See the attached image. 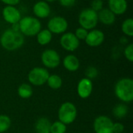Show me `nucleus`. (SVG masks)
I'll return each instance as SVG.
<instances>
[{"mask_svg": "<svg viewBox=\"0 0 133 133\" xmlns=\"http://www.w3.org/2000/svg\"><path fill=\"white\" fill-rule=\"evenodd\" d=\"M11 126V119L5 115H0V133L5 132Z\"/></svg>", "mask_w": 133, "mask_h": 133, "instance_id": "obj_25", "label": "nucleus"}, {"mask_svg": "<svg viewBox=\"0 0 133 133\" xmlns=\"http://www.w3.org/2000/svg\"><path fill=\"white\" fill-rule=\"evenodd\" d=\"M113 115L115 118H118V119H121V118H125L127 115H128V112H129V108L128 106L124 104V103H122V104H117L114 108H113Z\"/></svg>", "mask_w": 133, "mask_h": 133, "instance_id": "obj_23", "label": "nucleus"}, {"mask_svg": "<svg viewBox=\"0 0 133 133\" xmlns=\"http://www.w3.org/2000/svg\"><path fill=\"white\" fill-rule=\"evenodd\" d=\"M125 126L121 122H115L113 125V133H122L124 132Z\"/></svg>", "mask_w": 133, "mask_h": 133, "instance_id": "obj_31", "label": "nucleus"}, {"mask_svg": "<svg viewBox=\"0 0 133 133\" xmlns=\"http://www.w3.org/2000/svg\"><path fill=\"white\" fill-rule=\"evenodd\" d=\"M108 9L116 16L125 14L128 9L127 0H108Z\"/></svg>", "mask_w": 133, "mask_h": 133, "instance_id": "obj_15", "label": "nucleus"}, {"mask_svg": "<svg viewBox=\"0 0 133 133\" xmlns=\"http://www.w3.org/2000/svg\"><path fill=\"white\" fill-rule=\"evenodd\" d=\"M62 65L64 68L69 72H76L80 66V62L77 56L72 54L67 55L62 59Z\"/></svg>", "mask_w": 133, "mask_h": 133, "instance_id": "obj_17", "label": "nucleus"}, {"mask_svg": "<svg viewBox=\"0 0 133 133\" xmlns=\"http://www.w3.org/2000/svg\"><path fill=\"white\" fill-rule=\"evenodd\" d=\"M93 10L98 12L102 9H104V2L103 0H93L90 4V7Z\"/></svg>", "mask_w": 133, "mask_h": 133, "instance_id": "obj_29", "label": "nucleus"}, {"mask_svg": "<svg viewBox=\"0 0 133 133\" xmlns=\"http://www.w3.org/2000/svg\"><path fill=\"white\" fill-rule=\"evenodd\" d=\"M121 30L122 34L125 37H132L133 36V19L129 17L123 20L121 25Z\"/></svg>", "mask_w": 133, "mask_h": 133, "instance_id": "obj_21", "label": "nucleus"}, {"mask_svg": "<svg viewBox=\"0 0 133 133\" xmlns=\"http://www.w3.org/2000/svg\"><path fill=\"white\" fill-rule=\"evenodd\" d=\"M49 72L44 67H34L28 73L27 79L30 84L41 87L47 83L49 77Z\"/></svg>", "mask_w": 133, "mask_h": 133, "instance_id": "obj_7", "label": "nucleus"}, {"mask_svg": "<svg viewBox=\"0 0 133 133\" xmlns=\"http://www.w3.org/2000/svg\"><path fill=\"white\" fill-rule=\"evenodd\" d=\"M105 40L104 33L100 29H93L88 31L84 41L90 48H97L101 46Z\"/></svg>", "mask_w": 133, "mask_h": 133, "instance_id": "obj_12", "label": "nucleus"}, {"mask_svg": "<svg viewBox=\"0 0 133 133\" xmlns=\"http://www.w3.org/2000/svg\"><path fill=\"white\" fill-rule=\"evenodd\" d=\"M3 4L5 5H13L16 6L18 4H19L21 0H0Z\"/></svg>", "mask_w": 133, "mask_h": 133, "instance_id": "obj_32", "label": "nucleus"}, {"mask_svg": "<svg viewBox=\"0 0 133 133\" xmlns=\"http://www.w3.org/2000/svg\"><path fill=\"white\" fill-rule=\"evenodd\" d=\"M86 78L90 79V80L95 79L98 76V70L94 66H89L86 69Z\"/></svg>", "mask_w": 133, "mask_h": 133, "instance_id": "obj_28", "label": "nucleus"}, {"mask_svg": "<svg viewBox=\"0 0 133 133\" xmlns=\"http://www.w3.org/2000/svg\"><path fill=\"white\" fill-rule=\"evenodd\" d=\"M69 28L68 20L62 16H54L47 23V29L52 34H62Z\"/></svg>", "mask_w": 133, "mask_h": 133, "instance_id": "obj_6", "label": "nucleus"}, {"mask_svg": "<svg viewBox=\"0 0 133 133\" xmlns=\"http://www.w3.org/2000/svg\"><path fill=\"white\" fill-rule=\"evenodd\" d=\"M88 31L87 30L81 27V26H79L78 28H76L75 30V32L73 33L75 34V36L77 37V39L79 41H84L85 38L87 37V35L88 34Z\"/></svg>", "mask_w": 133, "mask_h": 133, "instance_id": "obj_27", "label": "nucleus"}, {"mask_svg": "<svg viewBox=\"0 0 133 133\" xmlns=\"http://www.w3.org/2000/svg\"><path fill=\"white\" fill-rule=\"evenodd\" d=\"M44 1H45V2H48V3H51V2H57L58 0H44Z\"/></svg>", "mask_w": 133, "mask_h": 133, "instance_id": "obj_35", "label": "nucleus"}, {"mask_svg": "<svg viewBox=\"0 0 133 133\" xmlns=\"http://www.w3.org/2000/svg\"><path fill=\"white\" fill-rule=\"evenodd\" d=\"M60 5L64 8H71L75 5L77 0H58Z\"/></svg>", "mask_w": 133, "mask_h": 133, "instance_id": "obj_30", "label": "nucleus"}, {"mask_svg": "<svg viewBox=\"0 0 133 133\" xmlns=\"http://www.w3.org/2000/svg\"><path fill=\"white\" fill-rule=\"evenodd\" d=\"M51 122L48 118L42 117L37 120L34 129L36 133H50L51 129Z\"/></svg>", "mask_w": 133, "mask_h": 133, "instance_id": "obj_19", "label": "nucleus"}, {"mask_svg": "<svg viewBox=\"0 0 133 133\" xmlns=\"http://www.w3.org/2000/svg\"><path fill=\"white\" fill-rule=\"evenodd\" d=\"M18 23L19 32L24 37H34L42 29L41 20L33 16H22Z\"/></svg>", "mask_w": 133, "mask_h": 133, "instance_id": "obj_3", "label": "nucleus"}, {"mask_svg": "<svg viewBox=\"0 0 133 133\" xmlns=\"http://www.w3.org/2000/svg\"><path fill=\"white\" fill-rule=\"evenodd\" d=\"M113 121L108 116L100 115L97 117L93 124L95 133H113Z\"/></svg>", "mask_w": 133, "mask_h": 133, "instance_id": "obj_10", "label": "nucleus"}, {"mask_svg": "<svg viewBox=\"0 0 133 133\" xmlns=\"http://www.w3.org/2000/svg\"><path fill=\"white\" fill-rule=\"evenodd\" d=\"M78 23L79 26L87 30L95 29L99 23L97 12L90 7L82 9L78 16Z\"/></svg>", "mask_w": 133, "mask_h": 133, "instance_id": "obj_4", "label": "nucleus"}, {"mask_svg": "<svg viewBox=\"0 0 133 133\" xmlns=\"http://www.w3.org/2000/svg\"><path fill=\"white\" fill-rule=\"evenodd\" d=\"M120 42H121L122 44H128V39H127V37H126L125 36L122 37L120 39Z\"/></svg>", "mask_w": 133, "mask_h": 133, "instance_id": "obj_34", "label": "nucleus"}, {"mask_svg": "<svg viewBox=\"0 0 133 133\" xmlns=\"http://www.w3.org/2000/svg\"><path fill=\"white\" fill-rule=\"evenodd\" d=\"M115 94L123 103L133 101V80L131 78H122L115 86Z\"/></svg>", "mask_w": 133, "mask_h": 133, "instance_id": "obj_2", "label": "nucleus"}, {"mask_svg": "<svg viewBox=\"0 0 133 133\" xmlns=\"http://www.w3.org/2000/svg\"><path fill=\"white\" fill-rule=\"evenodd\" d=\"M77 94L82 99H87L90 97L93 91V83L88 78L81 79L77 84Z\"/></svg>", "mask_w": 133, "mask_h": 133, "instance_id": "obj_14", "label": "nucleus"}, {"mask_svg": "<svg viewBox=\"0 0 133 133\" xmlns=\"http://www.w3.org/2000/svg\"><path fill=\"white\" fill-rule=\"evenodd\" d=\"M12 30H15V31H19V23H15V24H12L11 25V27H10Z\"/></svg>", "mask_w": 133, "mask_h": 133, "instance_id": "obj_33", "label": "nucleus"}, {"mask_svg": "<svg viewBox=\"0 0 133 133\" xmlns=\"http://www.w3.org/2000/svg\"><path fill=\"white\" fill-rule=\"evenodd\" d=\"M46 83L51 89L58 90L62 86V79L60 76L57 74H52V75H49V77Z\"/></svg>", "mask_w": 133, "mask_h": 133, "instance_id": "obj_22", "label": "nucleus"}, {"mask_svg": "<svg viewBox=\"0 0 133 133\" xmlns=\"http://www.w3.org/2000/svg\"><path fill=\"white\" fill-rule=\"evenodd\" d=\"M25 43V37L11 28L5 29L0 35V45L8 51H14L21 48Z\"/></svg>", "mask_w": 133, "mask_h": 133, "instance_id": "obj_1", "label": "nucleus"}, {"mask_svg": "<svg viewBox=\"0 0 133 133\" xmlns=\"http://www.w3.org/2000/svg\"><path fill=\"white\" fill-rule=\"evenodd\" d=\"M67 131L66 125L61 122L60 121H56L51 125L50 133H65Z\"/></svg>", "mask_w": 133, "mask_h": 133, "instance_id": "obj_24", "label": "nucleus"}, {"mask_svg": "<svg viewBox=\"0 0 133 133\" xmlns=\"http://www.w3.org/2000/svg\"><path fill=\"white\" fill-rule=\"evenodd\" d=\"M2 16L5 22L12 25L19 23L22 18V14L16 6L5 5L2 9Z\"/></svg>", "mask_w": 133, "mask_h": 133, "instance_id": "obj_11", "label": "nucleus"}, {"mask_svg": "<svg viewBox=\"0 0 133 133\" xmlns=\"http://www.w3.org/2000/svg\"><path fill=\"white\" fill-rule=\"evenodd\" d=\"M34 16L39 19H44L48 18L51 12V9L49 3L44 0L36 2L32 8Z\"/></svg>", "mask_w": 133, "mask_h": 133, "instance_id": "obj_13", "label": "nucleus"}, {"mask_svg": "<svg viewBox=\"0 0 133 133\" xmlns=\"http://www.w3.org/2000/svg\"><path fill=\"white\" fill-rule=\"evenodd\" d=\"M59 44L62 48L69 52H73L76 51L79 45L80 41L77 39L75 34L72 32H65L62 34L59 39Z\"/></svg>", "mask_w": 133, "mask_h": 133, "instance_id": "obj_9", "label": "nucleus"}, {"mask_svg": "<svg viewBox=\"0 0 133 133\" xmlns=\"http://www.w3.org/2000/svg\"><path fill=\"white\" fill-rule=\"evenodd\" d=\"M17 93L19 97L22 99H28L32 97L34 94L33 87L28 83H22L17 90Z\"/></svg>", "mask_w": 133, "mask_h": 133, "instance_id": "obj_20", "label": "nucleus"}, {"mask_svg": "<svg viewBox=\"0 0 133 133\" xmlns=\"http://www.w3.org/2000/svg\"><path fill=\"white\" fill-rule=\"evenodd\" d=\"M98 22L104 26H112L116 21V16L108 9L104 8L97 12Z\"/></svg>", "mask_w": 133, "mask_h": 133, "instance_id": "obj_16", "label": "nucleus"}, {"mask_svg": "<svg viewBox=\"0 0 133 133\" xmlns=\"http://www.w3.org/2000/svg\"><path fill=\"white\" fill-rule=\"evenodd\" d=\"M77 108L74 104L69 101L64 102L58 108V121L66 125H70L76 121L77 118Z\"/></svg>", "mask_w": 133, "mask_h": 133, "instance_id": "obj_5", "label": "nucleus"}, {"mask_svg": "<svg viewBox=\"0 0 133 133\" xmlns=\"http://www.w3.org/2000/svg\"><path fill=\"white\" fill-rule=\"evenodd\" d=\"M123 55L125 58L130 62H133V44L132 43H129L126 44V46L124 48Z\"/></svg>", "mask_w": 133, "mask_h": 133, "instance_id": "obj_26", "label": "nucleus"}, {"mask_svg": "<svg viewBox=\"0 0 133 133\" xmlns=\"http://www.w3.org/2000/svg\"><path fill=\"white\" fill-rule=\"evenodd\" d=\"M41 60L46 69H55L61 63L59 53L56 50L51 48L45 49L41 53Z\"/></svg>", "mask_w": 133, "mask_h": 133, "instance_id": "obj_8", "label": "nucleus"}, {"mask_svg": "<svg viewBox=\"0 0 133 133\" xmlns=\"http://www.w3.org/2000/svg\"><path fill=\"white\" fill-rule=\"evenodd\" d=\"M35 37L37 44L41 46H46L49 44L53 39V34L47 28L41 29Z\"/></svg>", "mask_w": 133, "mask_h": 133, "instance_id": "obj_18", "label": "nucleus"}]
</instances>
